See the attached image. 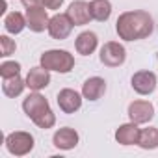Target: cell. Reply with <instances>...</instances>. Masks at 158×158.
I'll use <instances>...</instances> for the list:
<instances>
[{"label":"cell","instance_id":"5b68a950","mask_svg":"<svg viewBox=\"0 0 158 158\" xmlns=\"http://www.w3.org/2000/svg\"><path fill=\"white\" fill-rule=\"evenodd\" d=\"M73 28H74V24H73V21L69 19L67 13H56V15L50 17V21H48V30H47V32H48V35H50L52 39L63 41V39H67V37L71 35Z\"/></svg>","mask_w":158,"mask_h":158},{"label":"cell","instance_id":"277c9868","mask_svg":"<svg viewBox=\"0 0 158 158\" xmlns=\"http://www.w3.org/2000/svg\"><path fill=\"white\" fill-rule=\"evenodd\" d=\"M99 60L102 65L106 67H121L127 60V50L125 47L119 43V41H108L101 47V54H99Z\"/></svg>","mask_w":158,"mask_h":158},{"label":"cell","instance_id":"8992f818","mask_svg":"<svg viewBox=\"0 0 158 158\" xmlns=\"http://www.w3.org/2000/svg\"><path fill=\"white\" fill-rule=\"evenodd\" d=\"M82 99H84L82 93H78L71 88H65V89H60V93L56 97V102H58V106L63 114L71 115V114H74L82 108Z\"/></svg>","mask_w":158,"mask_h":158},{"label":"cell","instance_id":"9c48e42d","mask_svg":"<svg viewBox=\"0 0 158 158\" xmlns=\"http://www.w3.org/2000/svg\"><path fill=\"white\" fill-rule=\"evenodd\" d=\"M78 141H80V136H78V132L74 128H71V127H61L52 136V143L60 151H71V149H74L78 145Z\"/></svg>","mask_w":158,"mask_h":158},{"label":"cell","instance_id":"603a6c76","mask_svg":"<svg viewBox=\"0 0 158 158\" xmlns=\"http://www.w3.org/2000/svg\"><path fill=\"white\" fill-rule=\"evenodd\" d=\"M15 50H17L15 39H11L10 35H0V56L8 58V56L15 54Z\"/></svg>","mask_w":158,"mask_h":158},{"label":"cell","instance_id":"5bb4252c","mask_svg":"<svg viewBox=\"0 0 158 158\" xmlns=\"http://www.w3.org/2000/svg\"><path fill=\"white\" fill-rule=\"evenodd\" d=\"M139 136H141V128H139L138 123H132V121L121 125V127L115 130V141H117L119 145H125V147H128V145H138V143H139Z\"/></svg>","mask_w":158,"mask_h":158},{"label":"cell","instance_id":"d4e9b609","mask_svg":"<svg viewBox=\"0 0 158 158\" xmlns=\"http://www.w3.org/2000/svg\"><path fill=\"white\" fill-rule=\"evenodd\" d=\"M23 6L26 10H32V8H41L43 6V0H21Z\"/></svg>","mask_w":158,"mask_h":158},{"label":"cell","instance_id":"7a4b0ae2","mask_svg":"<svg viewBox=\"0 0 158 158\" xmlns=\"http://www.w3.org/2000/svg\"><path fill=\"white\" fill-rule=\"evenodd\" d=\"M39 63L48 69V71H56L61 74H67L74 69V56L69 50H60V48H50L45 50L39 58Z\"/></svg>","mask_w":158,"mask_h":158},{"label":"cell","instance_id":"7402d4cb","mask_svg":"<svg viewBox=\"0 0 158 158\" xmlns=\"http://www.w3.org/2000/svg\"><path fill=\"white\" fill-rule=\"evenodd\" d=\"M21 74V63L19 61H2L0 63V76L2 78H11Z\"/></svg>","mask_w":158,"mask_h":158},{"label":"cell","instance_id":"e0dca14e","mask_svg":"<svg viewBox=\"0 0 158 158\" xmlns=\"http://www.w3.org/2000/svg\"><path fill=\"white\" fill-rule=\"evenodd\" d=\"M24 88H26V78H23L21 74L11 76V78H2V91L10 99H15V97L23 95Z\"/></svg>","mask_w":158,"mask_h":158},{"label":"cell","instance_id":"4fadbf2b","mask_svg":"<svg viewBox=\"0 0 158 158\" xmlns=\"http://www.w3.org/2000/svg\"><path fill=\"white\" fill-rule=\"evenodd\" d=\"M48 108H50L48 101H47L39 91H32V93L23 101V110H24V114H26L30 119L37 117L39 114H43V112L48 110Z\"/></svg>","mask_w":158,"mask_h":158},{"label":"cell","instance_id":"ba28073f","mask_svg":"<svg viewBox=\"0 0 158 158\" xmlns=\"http://www.w3.org/2000/svg\"><path fill=\"white\" fill-rule=\"evenodd\" d=\"M128 117L132 123H138V125H147L149 121H152L154 117V106L149 102V101H132L128 104V110H127Z\"/></svg>","mask_w":158,"mask_h":158},{"label":"cell","instance_id":"484cf974","mask_svg":"<svg viewBox=\"0 0 158 158\" xmlns=\"http://www.w3.org/2000/svg\"><path fill=\"white\" fill-rule=\"evenodd\" d=\"M6 8H8V4H6V0H2V10H0V13H2V15L6 13Z\"/></svg>","mask_w":158,"mask_h":158},{"label":"cell","instance_id":"ac0fdd59","mask_svg":"<svg viewBox=\"0 0 158 158\" xmlns=\"http://www.w3.org/2000/svg\"><path fill=\"white\" fill-rule=\"evenodd\" d=\"M4 28H6V32L11 34V35L21 34L24 28H28V26H26V15H23L21 11H11V13H8V15L4 17Z\"/></svg>","mask_w":158,"mask_h":158},{"label":"cell","instance_id":"6da1fadb","mask_svg":"<svg viewBox=\"0 0 158 158\" xmlns=\"http://www.w3.org/2000/svg\"><path fill=\"white\" fill-rule=\"evenodd\" d=\"M152 30H154L152 17L143 10L125 11L119 15L117 23H115V32H117L119 39H123V41L145 39L152 34Z\"/></svg>","mask_w":158,"mask_h":158},{"label":"cell","instance_id":"44dd1931","mask_svg":"<svg viewBox=\"0 0 158 158\" xmlns=\"http://www.w3.org/2000/svg\"><path fill=\"white\" fill-rule=\"evenodd\" d=\"M32 121H34V125H35L37 128L48 130V128H52V127L56 125V114L48 108V110H45L43 114H39L37 117H34Z\"/></svg>","mask_w":158,"mask_h":158},{"label":"cell","instance_id":"3957f363","mask_svg":"<svg viewBox=\"0 0 158 158\" xmlns=\"http://www.w3.org/2000/svg\"><path fill=\"white\" fill-rule=\"evenodd\" d=\"M35 139L30 132L24 130H15L6 136V149L11 156H26L34 151Z\"/></svg>","mask_w":158,"mask_h":158},{"label":"cell","instance_id":"ffe728a7","mask_svg":"<svg viewBox=\"0 0 158 158\" xmlns=\"http://www.w3.org/2000/svg\"><path fill=\"white\" fill-rule=\"evenodd\" d=\"M141 149L145 151H154L158 149V128L156 127H147L141 128V136H139V143Z\"/></svg>","mask_w":158,"mask_h":158},{"label":"cell","instance_id":"8fae6325","mask_svg":"<svg viewBox=\"0 0 158 158\" xmlns=\"http://www.w3.org/2000/svg\"><path fill=\"white\" fill-rule=\"evenodd\" d=\"M50 84V71L43 65L32 67L26 74V88L30 91H41Z\"/></svg>","mask_w":158,"mask_h":158},{"label":"cell","instance_id":"2e32d148","mask_svg":"<svg viewBox=\"0 0 158 158\" xmlns=\"http://www.w3.org/2000/svg\"><path fill=\"white\" fill-rule=\"evenodd\" d=\"M97 47H99V37H97L95 32H89V30L78 34L76 39H74V48H76L78 54H82V56L93 54L97 50Z\"/></svg>","mask_w":158,"mask_h":158},{"label":"cell","instance_id":"52a82bcc","mask_svg":"<svg viewBox=\"0 0 158 158\" xmlns=\"http://www.w3.org/2000/svg\"><path fill=\"white\" fill-rule=\"evenodd\" d=\"M130 84L138 95H151L156 89L158 80H156V74L152 71H138L132 74Z\"/></svg>","mask_w":158,"mask_h":158},{"label":"cell","instance_id":"9a60e30c","mask_svg":"<svg viewBox=\"0 0 158 158\" xmlns=\"http://www.w3.org/2000/svg\"><path fill=\"white\" fill-rule=\"evenodd\" d=\"M106 93V80L101 76H91L82 84V97L86 101H99Z\"/></svg>","mask_w":158,"mask_h":158},{"label":"cell","instance_id":"cb8c5ba5","mask_svg":"<svg viewBox=\"0 0 158 158\" xmlns=\"http://www.w3.org/2000/svg\"><path fill=\"white\" fill-rule=\"evenodd\" d=\"M61 4H63V0H43V6H45L47 10H50V11L60 10Z\"/></svg>","mask_w":158,"mask_h":158},{"label":"cell","instance_id":"d6986e66","mask_svg":"<svg viewBox=\"0 0 158 158\" xmlns=\"http://www.w3.org/2000/svg\"><path fill=\"white\" fill-rule=\"evenodd\" d=\"M89 11H91L93 21L106 23L110 19V15H112V4H110V0H91L89 2Z\"/></svg>","mask_w":158,"mask_h":158},{"label":"cell","instance_id":"30bf717a","mask_svg":"<svg viewBox=\"0 0 158 158\" xmlns=\"http://www.w3.org/2000/svg\"><path fill=\"white\" fill-rule=\"evenodd\" d=\"M67 15L73 21L74 26H86L93 19L91 11H89V4L86 0H74V2H71L69 10H67Z\"/></svg>","mask_w":158,"mask_h":158},{"label":"cell","instance_id":"7c38bea8","mask_svg":"<svg viewBox=\"0 0 158 158\" xmlns=\"http://www.w3.org/2000/svg\"><path fill=\"white\" fill-rule=\"evenodd\" d=\"M48 21H50V17L47 15V8L45 6L26 10V26L30 28V32L41 34V32L48 30Z\"/></svg>","mask_w":158,"mask_h":158}]
</instances>
